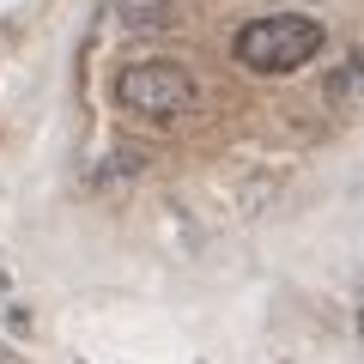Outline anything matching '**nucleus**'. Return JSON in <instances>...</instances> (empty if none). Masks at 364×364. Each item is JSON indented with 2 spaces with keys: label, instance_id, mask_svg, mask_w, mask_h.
I'll return each instance as SVG.
<instances>
[{
  "label": "nucleus",
  "instance_id": "nucleus-1",
  "mask_svg": "<svg viewBox=\"0 0 364 364\" xmlns=\"http://www.w3.org/2000/svg\"><path fill=\"white\" fill-rule=\"evenodd\" d=\"M322 43H328V31H322L316 13H267V18H249L231 37V55L249 73L279 79V73H298L304 61H316Z\"/></svg>",
  "mask_w": 364,
  "mask_h": 364
},
{
  "label": "nucleus",
  "instance_id": "nucleus-2",
  "mask_svg": "<svg viewBox=\"0 0 364 364\" xmlns=\"http://www.w3.org/2000/svg\"><path fill=\"white\" fill-rule=\"evenodd\" d=\"M116 97H122V109H134L146 122H176L182 109H195V79L176 61H134V67H122Z\"/></svg>",
  "mask_w": 364,
  "mask_h": 364
},
{
  "label": "nucleus",
  "instance_id": "nucleus-3",
  "mask_svg": "<svg viewBox=\"0 0 364 364\" xmlns=\"http://www.w3.org/2000/svg\"><path fill=\"white\" fill-rule=\"evenodd\" d=\"M358 334H364V310H358Z\"/></svg>",
  "mask_w": 364,
  "mask_h": 364
},
{
  "label": "nucleus",
  "instance_id": "nucleus-4",
  "mask_svg": "<svg viewBox=\"0 0 364 364\" xmlns=\"http://www.w3.org/2000/svg\"><path fill=\"white\" fill-rule=\"evenodd\" d=\"M0 364H13V358H6V352H0Z\"/></svg>",
  "mask_w": 364,
  "mask_h": 364
}]
</instances>
